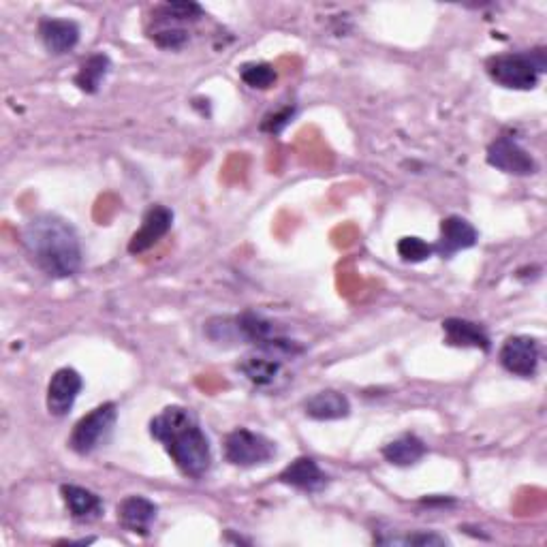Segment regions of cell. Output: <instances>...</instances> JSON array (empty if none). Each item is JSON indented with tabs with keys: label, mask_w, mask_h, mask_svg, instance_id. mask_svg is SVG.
Segmentation results:
<instances>
[{
	"label": "cell",
	"mask_w": 547,
	"mask_h": 547,
	"mask_svg": "<svg viewBox=\"0 0 547 547\" xmlns=\"http://www.w3.org/2000/svg\"><path fill=\"white\" fill-rule=\"evenodd\" d=\"M443 332H445V342L449 347L479 349L483 353H488L492 349V342H490L486 327L475 323V321L458 319V317L445 319L443 321Z\"/></svg>",
	"instance_id": "14"
},
{
	"label": "cell",
	"mask_w": 547,
	"mask_h": 547,
	"mask_svg": "<svg viewBox=\"0 0 547 547\" xmlns=\"http://www.w3.org/2000/svg\"><path fill=\"white\" fill-rule=\"evenodd\" d=\"M278 481L285 483V486L295 488V490L317 494L327 486L330 477L321 471V466L315 460L302 456L283 468V473L278 475Z\"/></svg>",
	"instance_id": "13"
},
{
	"label": "cell",
	"mask_w": 547,
	"mask_h": 547,
	"mask_svg": "<svg viewBox=\"0 0 547 547\" xmlns=\"http://www.w3.org/2000/svg\"><path fill=\"white\" fill-rule=\"evenodd\" d=\"M304 413L317 421H336L351 415V402L345 394L336 389H325L315 396L304 400Z\"/></svg>",
	"instance_id": "16"
},
{
	"label": "cell",
	"mask_w": 547,
	"mask_h": 547,
	"mask_svg": "<svg viewBox=\"0 0 547 547\" xmlns=\"http://www.w3.org/2000/svg\"><path fill=\"white\" fill-rule=\"evenodd\" d=\"M280 370H283L280 359L274 355H268V353L248 355L242 359V364H240V372L257 387L272 385L278 379Z\"/></svg>",
	"instance_id": "19"
},
{
	"label": "cell",
	"mask_w": 547,
	"mask_h": 547,
	"mask_svg": "<svg viewBox=\"0 0 547 547\" xmlns=\"http://www.w3.org/2000/svg\"><path fill=\"white\" fill-rule=\"evenodd\" d=\"M293 116H295V107H291V105H287V107H283V109H278V112H274V114H270V116H265V118H263V122H261V131L270 133V135L283 133V131L289 127V124H291Z\"/></svg>",
	"instance_id": "24"
},
{
	"label": "cell",
	"mask_w": 547,
	"mask_h": 547,
	"mask_svg": "<svg viewBox=\"0 0 547 547\" xmlns=\"http://www.w3.org/2000/svg\"><path fill=\"white\" fill-rule=\"evenodd\" d=\"M500 366L515 377L530 379L537 374L541 362V347L535 338L530 336H511L505 340L503 349L498 353Z\"/></svg>",
	"instance_id": "7"
},
{
	"label": "cell",
	"mask_w": 547,
	"mask_h": 547,
	"mask_svg": "<svg viewBox=\"0 0 547 547\" xmlns=\"http://www.w3.org/2000/svg\"><path fill=\"white\" fill-rule=\"evenodd\" d=\"M22 244L37 268L50 278H71L82 268V244L71 223L56 214H39L24 225Z\"/></svg>",
	"instance_id": "2"
},
{
	"label": "cell",
	"mask_w": 547,
	"mask_h": 547,
	"mask_svg": "<svg viewBox=\"0 0 547 547\" xmlns=\"http://www.w3.org/2000/svg\"><path fill=\"white\" fill-rule=\"evenodd\" d=\"M116 513L120 526L127 530V533L148 537L156 522V515H159V507H156L150 498L133 494L120 500Z\"/></svg>",
	"instance_id": "11"
},
{
	"label": "cell",
	"mask_w": 547,
	"mask_h": 547,
	"mask_svg": "<svg viewBox=\"0 0 547 547\" xmlns=\"http://www.w3.org/2000/svg\"><path fill=\"white\" fill-rule=\"evenodd\" d=\"M477 240L479 233L473 223H468L462 216H447L441 221V233L434 244V255H439L441 259H451L460 250L473 248Z\"/></svg>",
	"instance_id": "9"
},
{
	"label": "cell",
	"mask_w": 547,
	"mask_h": 547,
	"mask_svg": "<svg viewBox=\"0 0 547 547\" xmlns=\"http://www.w3.org/2000/svg\"><path fill=\"white\" fill-rule=\"evenodd\" d=\"M159 22H195L203 18V9L197 3H169L159 9Z\"/></svg>",
	"instance_id": "22"
},
{
	"label": "cell",
	"mask_w": 547,
	"mask_h": 547,
	"mask_svg": "<svg viewBox=\"0 0 547 547\" xmlns=\"http://www.w3.org/2000/svg\"><path fill=\"white\" fill-rule=\"evenodd\" d=\"M387 543H402V545H447L449 541L436 533H413L402 539H389Z\"/></svg>",
	"instance_id": "25"
},
{
	"label": "cell",
	"mask_w": 547,
	"mask_h": 547,
	"mask_svg": "<svg viewBox=\"0 0 547 547\" xmlns=\"http://www.w3.org/2000/svg\"><path fill=\"white\" fill-rule=\"evenodd\" d=\"M174 225V212L165 206H152L146 214L142 227H139L133 238L129 240V253L131 255H144L146 250L159 244Z\"/></svg>",
	"instance_id": "10"
},
{
	"label": "cell",
	"mask_w": 547,
	"mask_h": 547,
	"mask_svg": "<svg viewBox=\"0 0 547 547\" xmlns=\"http://www.w3.org/2000/svg\"><path fill=\"white\" fill-rule=\"evenodd\" d=\"M80 26L73 20L45 18L39 22V39L43 48L54 56H65L80 43Z\"/></svg>",
	"instance_id": "12"
},
{
	"label": "cell",
	"mask_w": 547,
	"mask_h": 547,
	"mask_svg": "<svg viewBox=\"0 0 547 547\" xmlns=\"http://www.w3.org/2000/svg\"><path fill=\"white\" fill-rule=\"evenodd\" d=\"M84 387L82 374L73 368H60L52 374L48 383V396H45V404L48 411L54 417H65L73 411L75 400L80 396Z\"/></svg>",
	"instance_id": "8"
},
{
	"label": "cell",
	"mask_w": 547,
	"mask_h": 547,
	"mask_svg": "<svg viewBox=\"0 0 547 547\" xmlns=\"http://www.w3.org/2000/svg\"><path fill=\"white\" fill-rule=\"evenodd\" d=\"M109 71H112V60H109V56L103 52L92 54L82 62V67L77 71L73 82L82 92H86V95H97Z\"/></svg>",
	"instance_id": "18"
},
{
	"label": "cell",
	"mask_w": 547,
	"mask_h": 547,
	"mask_svg": "<svg viewBox=\"0 0 547 547\" xmlns=\"http://www.w3.org/2000/svg\"><path fill=\"white\" fill-rule=\"evenodd\" d=\"M486 159L490 167L503 171V174H509V176H533L539 169L535 156L526 148H522V144L515 142V139L509 135L494 139V142L488 146Z\"/></svg>",
	"instance_id": "6"
},
{
	"label": "cell",
	"mask_w": 547,
	"mask_h": 547,
	"mask_svg": "<svg viewBox=\"0 0 547 547\" xmlns=\"http://www.w3.org/2000/svg\"><path fill=\"white\" fill-rule=\"evenodd\" d=\"M60 496L65 500V507L75 522H95L103 515V500L88 488L75 486V483H65L60 486Z\"/></svg>",
	"instance_id": "15"
},
{
	"label": "cell",
	"mask_w": 547,
	"mask_h": 547,
	"mask_svg": "<svg viewBox=\"0 0 547 547\" xmlns=\"http://www.w3.org/2000/svg\"><path fill=\"white\" fill-rule=\"evenodd\" d=\"M398 255L406 263H421L434 255V244L415 236H406L398 242Z\"/></svg>",
	"instance_id": "21"
},
{
	"label": "cell",
	"mask_w": 547,
	"mask_h": 547,
	"mask_svg": "<svg viewBox=\"0 0 547 547\" xmlns=\"http://www.w3.org/2000/svg\"><path fill=\"white\" fill-rule=\"evenodd\" d=\"M242 82L253 90H268L276 84L278 73L270 62H246L240 69Z\"/></svg>",
	"instance_id": "20"
},
{
	"label": "cell",
	"mask_w": 547,
	"mask_h": 547,
	"mask_svg": "<svg viewBox=\"0 0 547 547\" xmlns=\"http://www.w3.org/2000/svg\"><path fill=\"white\" fill-rule=\"evenodd\" d=\"M490 80L507 90H533L539 86V77L547 71L545 48L526 52L496 54L486 62Z\"/></svg>",
	"instance_id": "3"
},
{
	"label": "cell",
	"mask_w": 547,
	"mask_h": 547,
	"mask_svg": "<svg viewBox=\"0 0 547 547\" xmlns=\"http://www.w3.org/2000/svg\"><path fill=\"white\" fill-rule=\"evenodd\" d=\"M276 456V443L268 436L248 428H238L227 434L225 458L229 464L240 468H253L272 462Z\"/></svg>",
	"instance_id": "5"
},
{
	"label": "cell",
	"mask_w": 547,
	"mask_h": 547,
	"mask_svg": "<svg viewBox=\"0 0 547 547\" xmlns=\"http://www.w3.org/2000/svg\"><path fill=\"white\" fill-rule=\"evenodd\" d=\"M150 39L163 50H180L189 43V33H186L184 28L163 24L159 30H154Z\"/></svg>",
	"instance_id": "23"
},
{
	"label": "cell",
	"mask_w": 547,
	"mask_h": 547,
	"mask_svg": "<svg viewBox=\"0 0 547 547\" xmlns=\"http://www.w3.org/2000/svg\"><path fill=\"white\" fill-rule=\"evenodd\" d=\"M118 421V406L114 402L99 404L97 409L86 413L77 424L73 426V432L69 436V447L77 453V456H90L92 451H97L101 445H105L112 436Z\"/></svg>",
	"instance_id": "4"
},
{
	"label": "cell",
	"mask_w": 547,
	"mask_h": 547,
	"mask_svg": "<svg viewBox=\"0 0 547 547\" xmlns=\"http://www.w3.org/2000/svg\"><path fill=\"white\" fill-rule=\"evenodd\" d=\"M150 436L159 441L178 471L189 479L206 477L212 466V445L197 417L184 406H167L150 421Z\"/></svg>",
	"instance_id": "1"
},
{
	"label": "cell",
	"mask_w": 547,
	"mask_h": 547,
	"mask_svg": "<svg viewBox=\"0 0 547 547\" xmlns=\"http://www.w3.org/2000/svg\"><path fill=\"white\" fill-rule=\"evenodd\" d=\"M383 458L394 466H415L428 453L426 443L415 434H402L383 447Z\"/></svg>",
	"instance_id": "17"
}]
</instances>
